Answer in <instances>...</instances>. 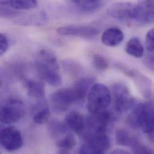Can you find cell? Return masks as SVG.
I'll use <instances>...</instances> for the list:
<instances>
[{"instance_id":"cell-1","label":"cell","mask_w":154,"mask_h":154,"mask_svg":"<svg viewBox=\"0 0 154 154\" xmlns=\"http://www.w3.org/2000/svg\"><path fill=\"white\" fill-rule=\"evenodd\" d=\"M35 67L39 76L50 85L59 86L62 84V78L56 57L51 52L43 49L38 54Z\"/></svg>"},{"instance_id":"cell-2","label":"cell","mask_w":154,"mask_h":154,"mask_svg":"<svg viewBox=\"0 0 154 154\" xmlns=\"http://www.w3.org/2000/svg\"><path fill=\"white\" fill-rule=\"evenodd\" d=\"M130 121L134 126L139 127L152 139L154 137V104L152 102L140 103L133 107Z\"/></svg>"},{"instance_id":"cell-3","label":"cell","mask_w":154,"mask_h":154,"mask_svg":"<svg viewBox=\"0 0 154 154\" xmlns=\"http://www.w3.org/2000/svg\"><path fill=\"white\" fill-rule=\"evenodd\" d=\"M112 97L109 88L101 83H94L87 95V107L91 115L104 110L111 103Z\"/></svg>"},{"instance_id":"cell-4","label":"cell","mask_w":154,"mask_h":154,"mask_svg":"<svg viewBox=\"0 0 154 154\" xmlns=\"http://www.w3.org/2000/svg\"><path fill=\"white\" fill-rule=\"evenodd\" d=\"M25 113V104L19 99L8 98L0 104V122L3 124L16 123L24 116Z\"/></svg>"},{"instance_id":"cell-5","label":"cell","mask_w":154,"mask_h":154,"mask_svg":"<svg viewBox=\"0 0 154 154\" xmlns=\"http://www.w3.org/2000/svg\"><path fill=\"white\" fill-rule=\"evenodd\" d=\"M112 99L113 108L118 113H123L134 106V98L129 88L125 84L121 82L113 85Z\"/></svg>"},{"instance_id":"cell-6","label":"cell","mask_w":154,"mask_h":154,"mask_svg":"<svg viewBox=\"0 0 154 154\" xmlns=\"http://www.w3.org/2000/svg\"><path fill=\"white\" fill-rule=\"evenodd\" d=\"M77 102L73 88H61L52 94L51 103L52 109L57 113L67 111L72 105Z\"/></svg>"},{"instance_id":"cell-7","label":"cell","mask_w":154,"mask_h":154,"mask_svg":"<svg viewBox=\"0 0 154 154\" xmlns=\"http://www.w3.org/2000/svg\"><path fill=\"white\" fill-rule=\"evenodd\" d=\"M107 13L114 19L133 25L136 16V4L127 2H116L109 7Z\"/></svg>"},{"instance_id":"cell-8","label":"cell","mask_w":154,"mask_h":154,"mask_svg":"<svg viewBox=\"0 0 154 154\" xmlns=\"http://www.w3.org/2000/svg\"><path fill=\"white\" fill-rule=\"evenodd\" d=\"M0 144L8 151H15L19 149L23 144L20 131L13 126L1 128Z\"/></svg>"},{"instance_id":"cell-9","label":"cell","mask_w":154,"mask_h":154,"mask_svg":"<svg viewBox=\"0 0 154 154\" xmlns=\"http://www.w3.org/2000/svg\"><path fill=\"white\" fill-rule=\"evenodd\" d=\"M116 68L127 77L131 78L139 87L140 92L145 97L151 95V82L141 73L122 64H116Z\"/></svg>"},{"instance_id":"cell-10","label":"cell","mask_w":154,"mask_h":154,"mask_svg":"<svg viewBox=\"0 0 154 154\" xmlns=\"http://www.w3.org/2000/svg\"><path fill=\"white\" fill-rule=\"evenodd\" d=\"M136 16L134 25H145L154 22V1H141L136 3Z\"/></svg>"},{"instance_id":"cell-11","label":"cell","mask_w":154,"mask_h":154,"mask_svg":"<svg viewBox=\"0 0 154 154\" xmlns=\"http://www.w3.org/2000/svg\"><path fill=\"white\" fill-rule=\"evenodd\" d=\"M57 32L61 35L90 38L97 35L99 31L97 29L89 26L70 25L58 28L57 29Z\"/></svg>"},{"instance_id":"cell-12","label":"cell","mask_w":154,"mask_h":154,"mask_svg":"<svg viewBox=\"0 0 154 154\" xmlns=\"http://www.w3.org/2000/svg\"><path fill=\"white\" fill-rule=\"evenodd\" d=\"M65 123L69 129L79 135H83L86 128L87 118L77 112H72L67 115Z\"/></svg>"},{"instance_id":"cell-13","label":"cell","mask_w":154,"mask_h":154,"mask_svg":"<svg viewBox=\"0 0 154 154\" xmlns=\"http://www.w3.org/2000/svg\"><path fill=\"white\" fill-rule=\"evenodd\" d=\"M124 38V33L121 29L112 27L104 31L101 36V42L107 46L115 47L122 43Z\"/></svg>"},{"instance_id":"cell-14","label":"cell","mask_w":154,"mask_h":154,"mask_svg":"<svg viewBox=\"0 0 154 154\" xmlns=\"http://www.w3.org/2000/svg\"><path fill=\"white\" fill-rule=\"evenodd\" d=\"M95 82V79L92 77H83L77 81L72 88L77 97V101H83L87 97L89 91Z\"/></svg>"},{"instance_id":"cell-15","label":"cell","mask_w":154,"mask_h":154,"mask_svg":"<svg viewBox=\"0 0 154 154\" xmlns=\"http://www.w3.org/2000/svg\"><path fill=\"white\" fill-rule=\"evenodd\" d=\"M25 87L28 95L36 99H42L45 95L44 84L34 80H28L25 82Z\"/></svg>"},{"instance_id":"cell-16","label":"cell","mask_w":154,"mask_h":154,"mask_svg":"<svg viewBox=\"0 0 154 154\" xmlns=\"http://www.w3.org/2000/svg\"><path fill=\"white\" fill-rule=\"evenodd\" d=\"M126 53L134 58H140L144 55V48L140 40L136 37L130 39L125 47Z\"/></svg>"},{"instance_id":"cell-17","label":"cell","mask_w":154,"mask_h":154,"mask_svg":"<svg viewBox=\"0 0 154 154\" xmlns=\"http://www.w3.org/2000/svg\"><path fill=\"white\" fill-rule=\"evenodd\" d=\"M116 140L118 145L133 147L139 141L137 138L125 129H119L116 132Z\"/></svg>"},{"instance_id":"cell-18","label":"cell","mask_w":154,"mask_h":154,"mask_svg":"<svg viewBox=\"0 0 154 154\" xmlns=\"http://www.w3.org/2000/svg\"><path fill=\"white\" fill-rule=\"evenodd\" d=\"M0 4L14 10H28L37 6V2L33 0H11L0 1Z\"/></svg>"},{"instance_id":"cell-19","label":"cell","mask_w":154,"mask_h":154,"mask_svg":"<svg viewBox=\"0 0 154 154\" xmlns=\"http://www.w3.org/2000/svg\"><path fill=\"white\" fill-rule=\"evenodd\" d=\"M69 128L65 122L59 120H52L48 125V130L50 135L53 138H61L63 136L68 134Z\"/></svg>"},{"instance_id":"cell-20","label":"cell","mask_w":154,"mask_h":154,"mask_svg":"<svg viewBox=\"0 0 154 154\" xmlns=\"http://www.w3.org/2000/svg\"><path fill=\"white\" fill-rule=\"evenodd\" d=\"M79 11L82 12H92L99 9L103 4L98 0H73L71 1Z\"/></svg>"},{"instance_id":"cell-21","label":"cell","mask_w":154,"mask_h":154,"mask_svg":"<svg viewBox=\"0 0 154 154\" xmlns=\"http://www.w3.org/2000/svg\"><path fill=\"white\" fill-rule=\"evenodd\" d=\"M50 115L51 112L49 107L44 103L40 104L36 107L32 120L37 124H43L49 120Z\"/></svg>"},{"instance_id":"cell-22","label":"cell","mask_w":154,"mask_h":154,"mask_svg":"<svg viewBox=\"0 0 154 154\" xmlns=\"http://www.w3.org/2000/svg\"><path fill=\"white\" fill-rule=\"evenodd\" d=\"M76 140L75 137L71 134H67L63 137L58 139L56 142L57 146L60 149L69 151L76 145Z\"/></svg>"},{"instance_id":"cell-23","label":"cell","mask_w":154,"mask_h":154,"mask_svg":"<svg viewBox=\"0 0 154 154\" xmlns=\"http://www.w3.org/2000/svg\"><path fill=\"white\" fill-rule=\"evenodd\" d=\"M105 151L100 147L84 143L79 149V154H105Z\"/></svg>"},{"instance_id":"cell-24","label":"cell","mask_w":154,"mask_h":154,"mask_svg":"<svg viewBox=\"0 0 154 154\" xmlns=\"http://www.w3.org/2000/svg\"><path fill=\"white\" fill-rule=\"evenodd\" d=\"M93 63L95 67L100 72L106 70L109 66V64L106 58L103 55L95 54L93 57Z\"/></svg>"},{"instance_id":"cell-25","label":"cell","mask_w":154,"mask_h":154,"mask_svg":"<svg viewBox=\"0 0 154 154\" xmlns=\"http://www.w3.org/2000/svg\"><path fill=\"white\" fill-rule=\"evenodd\" d=\"M19 13L14 9L0 4V18L11 19L17 16Z\"/></svg>"},{"instance_id":"cell-26","label":"cell","mask_w":154,"mask_h":154,"mask_svg":"<svg viewBox=\"0 0 154 154\" xmlns=\"http://www.w3.org/2000/svg\"><path fill=\"white\" fill-rule=\"evenodd\" d=\"M63 66L66 71L73 76L77 75L80 70V67L76 63L71 60H65L63 62Z\"/></svg>"},{"instance_id":"cell-27","label":"cell","mask_w":154,"mask_h":154,"mask_svg":"<svg viewBox=\"0 0 154 154\" xmlns=\"http://www.w3.org/2000/svg\"><path fill=\"white\" fill-rule=\"evenodd\" d=\"M146 48L150 54H153L154 51V29H151L146 35Z\"/></svg>"},{"instance_id":"cell-28","label":"cell","mask_w":154,"mask_h":154,"mask_svg":"<svg viewBox=\"0 0 154 154\" xmlns=\"http://www.w3.org/2000/svg\"><path fill=\"white\" fill-rule=\"evenodd\" d=\"M134 154H153L151 149L147 146L138 142L132 147Z\"/></svg>"},{"instance_id":"cell-29","label":"cell","mask_w":154,"mask_h":154,"mask_svg":"<svg viewBox=\"0 0 154 154\" xmlns=\"http://www.w3.org/2000/svg\"><path fill=\"white\" fill-rule=\"evenodd\" d=\"M8 48V41L7 37L0 33V57L4 54Z\"/></svg>"},{"instance_id":"cell-30","label":"cell","mask_w":154,"mask_h":154,"mask_svg":"<svg viewBox=\"0 0 154 154\" xmlns=\"http://www.w3.org/2000/svg\"><path fill=\"white\" fill-rule=\"evenodd\" d=\"M144 63L145 66L151 70H154V55L153 54H149L148 55L144 60Z\"/></svg>"},{"instance_id":"cell-31","label":"cell","mask_w":154,"mask_h":154,"mask_svg":"<svg viewBox=\"0 0 154 154\" xmlns=\"http://www.w3.org/2000/svg\"><path fill=\"white\" fill-rule=\"evenodd\" d=\"M110 154H131L128 151L124 149H116L112 151Z\"/></svg>"},{"instance_id":"cell-32","label":"cell","mask_w":154,"mask_h":154,"mask_svg":"<svg viewBox=\"0 0 154 154\" xmlns=\"http://www.w3.org/2000/svg\"><path fill=\"white\" fill-rule=\"evenodd\" d=\"M58 154H71L69 151L67 150H64V149H60L58 151Z\"/></svg>"},{"instance_id":"cell-33","label":"cell","mask_w":154,"mask_h":154,"mask_svg":"<svg viewBox=\"0 0 154 154\" xmlns=\"http://www.w3.org/2000/svg\"><path fill=\"white\" fill-rule=\"evenodd\" d=\"M0 154H1V152H0Z\"/></svg>"}]
</instances>
